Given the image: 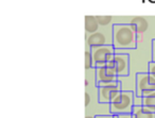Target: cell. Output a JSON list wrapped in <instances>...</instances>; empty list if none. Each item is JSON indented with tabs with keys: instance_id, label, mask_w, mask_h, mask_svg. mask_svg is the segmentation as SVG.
<instances>
[{
	"instance_id": "obj_17",
	"label": "cell",
	"mask_w": 155,
	"mask_h": 118,
	"mask_svg": "<svg viewBox=\"0 0 155 118\" xmlns=\"http://www.w3.org/2000/svg\"><path fill=\"white\" fill-rule=\"evenodd\" d=\"M84 96H85V107H88L89 104H91V95H89L88 92H85Z\"/></svg>"
},
{
	"instance_id": "obj_15",
	"label": "cell",
	"mask_w": 155,
	"mask_h": 118,
	"mask_svg": "<svg viewBox=\"0 0 155 118\" xmlns=\"http://www.w3.org/2000/svg\"><path fill=\"white\" fill-rule=\"evenodd\" d=\"M148 72L150 75H152L155 78V62L154 61H151L148 65Z\"/></svg>"
},
{
	"instance_id": "obj_11",
	"label": "cell",
	"mask_w": 155,
	"mask_h": 118,
	"mask_svg": "<svg viewBox=\"0 0 155 118\" xmlns=\"http://www.w3.org/2000/svg\"><path fill=\"white\" fill-rule=\"evenodd\" d=\"M84 28H85V33L87 34H93V33L97 32L100 29V26L97 22L96 16L87 15L85 16L84 20Z\"/></svg>"
},
{
	"instance_id": "obj_13",
	"label": "cell",
	"mask_w": 155,
	"mask_h": 118,
	"mask_svg": "<svg viewBox=\"0 0 155 118\" xmlns=\"http://www.w3.org/2000/svg\"><path fill=\"white\" fill-rule=\"evenodd\" d=\"M84 67L86 70H89L91 68H95V63L93 60V54H91V50L89 47L86 46V50H85V58H84Z\"/></svg>"
},
{
	"instance_id": "obj_7",
	"label": "cell",
	"mask_w": 155,
	"mask_h": 118,
	"mask_svg": "<svg viewBox=\"0 0 155 118\" xmlns=\"http://www.w3.org/2000/svg\"><path fill=\"white\" fill-rule=\"evenodd\" d=\"M95 77H96V84L97 86L101 84L110 83V82L118 81V76L107 65L100 67H95Z\"/></svg>"
},
{
	"instance_id": "obj_16",
	"label": "cell",
	"mask_w": 155,
	"mask_h": 118,
	"mask_svg": "<svg viewBox=\"0 0 155 118\" xmlns=\"http://www.w3.org/2000/svg\"><path fill=\"white\" fill-rule=\"evenodd\" d=\"M114 118H133V115L132 113H122L114 115Z\"/></svg>"
},
{
	"instance_id": "obj_6",
	"label": "cell",
	"mask_w": 155,
	"mask_h": 118,
	"mask_svg": "<svg viewBox=\"0 0 155 118\" xmlns=\"http://www.w3.org/2000/svg\"><path fill=\"white\" fill-rule=\"evenodd\" d=\"M93 60L95 63V67H100L106 65L113 59L115 54V48L112 44L103 45L100 47L91 48Z\"/></svg>"
},
{
	"instance_id": "obj_2",
	"label": "cell",
	"mask_w": 155,
	"mask_h": 118,
	"mask_svg": "<svg viewBox=\"0 0 155 118\" xmlns=\"http://www.w3.org/2000/svg\"><path fill=\"white\" fill-rule=\"evenodd\" d=\"M135 93L132 90H121L110 103V113L113 115L122 113H132L134 106Z\"/></svg>"
},
{
	"instance_id": "obj_14",
	"label": "cell",
	"mask_w": 155,
	"mask_h": 118,
	"mask_svg": "<svg viewBox=\"0 0 155 118\" xmlns=\"http://www.w3.org/2000/svg\"><path fill=\"white\" fill-rule=\"evenodd\" d=\"M97 18V22L99 24L100 28H106L108 25L112 22L113 17L112 16H101V15H97L96 16Z\"/></svg>"
},
{
	"instance_id": "obj_8",
	"label": "cell",
	"mask_w": 155,
	"mask_h": 118,
	"mask_svg": "<svg viewBox=\"0 0 155 118\" xmlns=\"http://www.w3.org/2000/svg\"><path fill=\"white\" fill-rule=\"evenodd\" d=\"M112 44V35H106L104 31L98 30L93 34L86 35V46L89 48L100 47L103 45Z\"/></svg>"
},
{
	"instance_id": "obj_10",
	"label": "cell",
	"mask_w": 155,
	"mask_h": 118,
	"mask_svg": "<svg viewBox=\"0 0 155 118\" xmlns=\"http://www.w3.org/2000/svg\"><path fill=\"white\" fill-rule=\"evenodd\" d=\"M133 118H155V112L147 109L142 104H136L132 110Z\"/></svg>"
},
{
	"instance_id": "obj_1",
	"label": "cell",
	"mask_w": 155,
	"mask_h": 118,
	"mask_svg": "<svg viewBox=\"0 0 155 118\" xmlns=\"http://www.w3.org/2000/svg\"><path fill=\"white\" fill-rule=\"evenodd\" d=\"M138 34L130 24H115L112 27V45L115 50H131L137 47Z\"/></svg>"
},
{
	"instance_id": "obj_19",
	"label": "cell",
	"mask_w": 155,
	"mask_h": 118,
	"mask_svg": "<svg viewBox=\"0 0 155 118\" xmlns=\"http://www.w3.org/2000/svg\"><path fill=\"white\" fill-rule=\"evenodd\" d=\"M152 61L155 62V39L152 41Z\"/></svg>"
},
{
	"instance_id": "obj_12",
	"label": "cell",
	"mask_w": 155,
	"mask_h": 118,
	"mask_svg": "<svg viewBox=\"0 0 155 118\" xmlns=\"http://www.w3.org/2000/svg\"><path fill=\"white\" fill-rule=\"evenodd\" d=\"M141 104L147 109L155 112V90L151 92L147 96L141 97Z\"/></svg>"
},
{
	"instance_id": "obj_22",
	"label": "cell",
	"mask_w": 155,
	"mask_h": 118,
	"mask_svg": "<svg viewBox=\"0 0 155 118\" xmlns=\"http://www.w3.org/2000/svg\"><path fill=\"white\" fill-rule=\"evenodd\" d=\"M149 1H150L151 3H155V0H149Z\"/></svg>"
},
{
	"instance_id": "obj_21",
	"label": "cell",
	"mask_w": 155,
	"mask_h": 118,
	"mask_svg": "<svg viewBox=\"0 0 155 118\" xmlns=\"http://www.w3.org/2000/svg\"><path fill=\"white\" fill-rule=\"evenodd\" d=\"M85 118H96V115H86Z\"/></svg>"
},
{
	"instance_id": "obj_5",
	"label": "cell",
	"mask_w": 155,
	"mask_h": 118,
	"mask_svg": "<svg viewBox=\"0 0 155 118\" xmlns=\"http://www.w3.org/2000/svg\"><path fill=\"white\" fill-rule=\"evenodd\" d=\"M155 90V78L147 72H138L136 75V90L135 95L143 97Z\"/></svg>"
},
{
	"instance_id": "obj_4",
	"label": "cell",
	"mask_w": 155,
	"mask_h": 118,
	"mask_svg": "<svg viewBox=\"0 0 155 118\" xmlns=\"http://www.w3.org/2000/svg\"><path fill=\"white\" fill-rule=\"evenodd\" d=\"M106 65L110 67L118 77H127L130 73V56L127 52L115 51L113 59Z\"/></svg>"
},
{
	"instance_id": "obj_9",
	"label": "cell",
	"mask_w": 155,
	"mask_h": 118,
	"mask_svg": "<svg viewBox=\"0 0 155 118\" xmlns=\"http://www.w3.org/2000/svg\"><path fill=\"white\" fill-rule=\"evenodd\" d=\"M129 24L138 35L143 34V33L149 29L148 20H147L144 17H141V16H136V17H133L131 20H130Z\"/></svg>"
},
{
	"instance_id": "obj_3",
	"label": "cell",
	"mask_w": 155,
	"mask_h": 118,
	"mask_svg": "<svg viewBox=\"0 0 155 118\" xmlns=\"http://www.w3.org/2000/svg\"><path fill=\"white\" fill-rule=\"evenodd\" d=\"M98 87V101L101 104H110L115 97L122 90L120 81L110 82V83L101 84Z\"/></svg>"
},
{
	"instance_id": "obj_18",
	"label": "cell",
	"mask_w": 155,
	"mask_h": 118,
	"mask_svg": "<svg viewBox=\"0 0 155 118\" xmlns=\"http://www.w3.org/2000/svg\"><path fill=\"white\" fill-rule=\"evenodd\" d=\"M96 118H114V115L110 113L108 114H98L96 115Z\"/></svg>"
},
{
	"instance_id": "obj_20",
	"label": "cell",
	"mask_w": 155,
	"mask_h": 118,
	"mask_svg": "<svg viewBox=\"0 0 155 118\" xmlns=\"http://www.w3.org/2000/svg\"><path fill=\"white\" fill-rule=\"evenodd\" d=\"M88 85H89V81H88V79H85V87H88Z\"/></svg>"
}]
</instances>
